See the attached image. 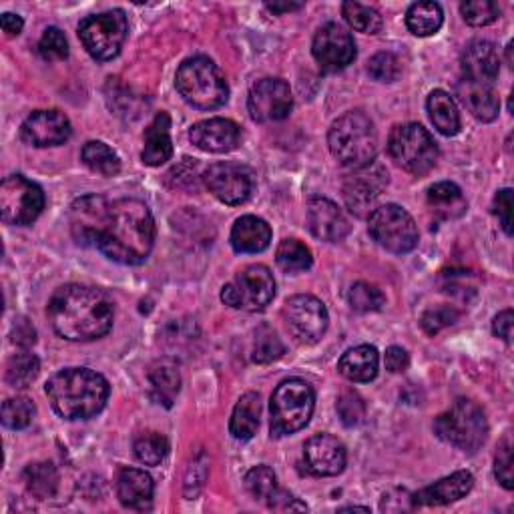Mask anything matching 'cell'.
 <instances>
[{
	"label": "cell",
	"instance_id": "cell-6",
	"mask_svg": "<svg viewBox=\"0 0 514 514\" xmlns=\"http://www.w3.org/2000/svg\"><path fill=\"white\" fill-rule=\"evenodd\" d=\"M316 406L312 386L302 378L284 380L272 394L270 428L272 436L284 438L308 426Z\"/></svg>",
	"mask_w": 514,
	"mask_h": 514
},
{
	"label": "cell",
	"instance_id": "cell-51",
	"mask_svg": "<svg viewBox=\"0 0 514 514\" xmlns=\"http://www.w3.org/2000/svg\"><path fill=\"white\" fill-rule=\"evenodd\" d=\"M494 215L500 221V227L506 235H512V189H500L492 205Z\"/></svg>",
	"mask_w": 514,
	"mask_h": 514
},
{
	"label": "cell",
	"instance_id": "cell-26",
	"mask_svg": "<svg viewBox=\"0 0 514 514\" xmlns=\"http://www.w3.org/2000/svg\"><path fill=\"white\" fill-rule=\"evenodd\" d=\"M272 227L255 215H243L231 229V247L237 253H262L270 247Z\"/></svg>",
	"mask_w": 514,
	"mask_h": 514
},
{
	"label": "cell",
	"instance_id": "cell-21",
	"mask_svg": "<svg viewBox=\"0 0 514 514\" xmlns=\"http://www.w3.org/2000/svg\"><path fill=\"white\" fill-rule=\"evenodd\" d=\"M308 227L314 237L328 243H338L350 233L348 217L326 197H312L308 201Z\"/></svg>",
	"mask_w": 514,
	"mask_h": 514
},
{
	"label": "cell",
	"instance_id": "cell-49",
	"mask_svg": "<svg viewBox=\"0 0 514 514\" xmlns=\"http://www.w3.org/2000/svg\"><path fill=\"white\" fill-rule=\"evenodd\" d=\"M338 414H340V420L344 422V426L354 428V426L362 424V420L366 416V404L360 398V394H356L354 390H346V392H342V396L338 400Z\"/></svg>",
	"mask_w": 514,
	"mask_h": 514
},
{
	"label": "cell",
	"instance_id": "cell-19",
	"mask_svg": "<svg viewBox=\"0 0 514 514\" xmlns=\"http://www.w3.org/2000/svg\"><path fill=\"white\" fill-rule=\"evenodd\" d=\"M71 133L73 129L67 115L55 109L31 113L21 127V139L31 147L41 149L67 143Z\"/></svg>",
	"mask_w": 514,
	"mask_h": 514
},
{
	"label": "cell",
	"instance_id": "cell-27",
	"mask_svg": "<svg viewBox=\"0 0 514 514\" xmlns=\"http://www.w3.org/2000/svg\"><path fill=\"white\" fill-rule=\"evenodd\" d=\"M171 155H173L171 117L165 111H161L155 115V119L145 131V147H143L141 159L149 167H159L167 163Z\"/></svg>",
	"mask_w": 514,
	"mask_h": 514
},
{
	"label": "cell",
	"instance_id": "cell-4",
	"mask_svg": "<svg viewBox=\"0 0 514 514\" xmlns=\"http://www.w3.org/2000/svg\"><path fill=\"white\" fill-rule=\"evenodd\" d=\"M328 145L340 165L360 169L374 163L378 153V133L368 115L350 111L334 121L328 133Z\"/></svg>",
	"mask_w": 514,
	"mask_h": 514
},
{
	"label": "cell",
	"instance_id": "cell-15",
	"mask_svg": "<svg viewBox=\"0 0 514 514\" xmlns=\"http://www.w3.org/2000/svg\"><path fill=\"white\" fill-rule=\"evenodd\" d=\"M294 107L292 89L282 79L257 81L247 97V111L255 123H276L290 115Z\"/></svg>",
	"mask_w": 514,
	"mask_h": 514
},
{
	"label": "cell",
	"instance_id": "cell-40",
	"mask_svg": "<svg viewBox=\"0 0 514 514\" xmlns=\"http://www.w3.org/2000/svg\"><path fill=\"white\" fill-rule=\"evenodd\" d=\"M342 15L354 31L364 33V35H376L384 27V21H382L380 13L376 9L360 5V3H344L342 5Z\"/></svg>",
	"mask_w": 514,
	"mask_h": 514
},
{
	"label": "cell",
	"instance_id": "cell-29",
	"mask_svg": "<svg viewBox=\"0 0 514 514\" xmlns=\"http://www.w3.org/2000/svg\"><path fill=\"white\" fill-rule=\"evenodd\" d=\"M456 95L462 101V105L482 123H490L498 117V97L490 89V85H480V83H470V81H460L456 85Z\"/></svg>",
	"mask_w": 514,
	"mask_h": 514
},
{
	"label": "cell",
	"instance_id": "cell-11",
	"mask_svg": "<svg viewBox=\"0 0 514 514\" xmlns=\"http://www.w3.org/2000/svg\"><path fill=\"white\" fill-rule=\"evenodd\" d=\"M372 239L392 253H408L418 245V227L412 215L400 205L376 207L368 217Z\"/></svg>",
	"mask_w": 514,
	"mask_h": 514
},
{
	"label": "cell",
	"instance_id": "cell-31",
	"mask_svg": "<svg viewBox=\"0 0 514 514\" xmlns=\"http://www.w3.org/2000/svg\"><path fill=\"white\" fill-rule=\"evenodd\" d=\"M262 416V398L257 392H247L239 398L233 408L229 432L235 440H251L253 434L260 428Z\"/></svg>",
	"mask_w": 514,
	"mask_h": 514
},
{
	"label": "cell",
	"instance_id": "cell-25",
	"mask_svg": "<svg viewBox=\"0 0 514 514\" xmlns=\"http://www.w3.org/2000/svg\"><path fill=\"white\" fill-rule=\"evenodd\" d=\"M153 478L139 468H121L117 474V496L125 508L147 510L153 502Z\"/></svg>",
	"mask_w": 514,
	"mask_h": 514
},
{
	"label": "cell",
	"instance_id": "cell-28",
	"mask_svg": "<svg viewBox=\"0 0 514 514\" xmlns=\"http://www.w3.org/2000/svg\"><path fill=\"white\" fill-rule=\"evenodd\" d=\"M380 368V356L374 346L362 344L356 348H350L338 362L340 374L350 382H372L378 376Z\"/></svg>",
	"mask_w": 514,
	"mask_h": 514
},
{
	"label": "cell",
	"instance_id": "cell-33",
	"mask_svg": "<svg viewBox=\"0 0 514 514\" xmlns=\"http://www.w3.org/2000/svg\"><path fill=\"white\" fill-rule=\"evenodd\" d=\"M426 109L432 125L444 137H454L460 131V115H458L456 103L446 91H440V89L432 91L426 101Z\"/></svg>",
	"mask_w": 514,
	"mask_h": 514
},
{
	"label": "cell",
	"instance_id": "cell-47",
	"mask_svg": "<svg viewBox=\"0 0 514 514\" xmlns=\"http://www.w3.org/2000/svg\"><path fill=\"white\" fill-rule=\"evenodd\" d=\"M460 318V312L452 306H434L430 310H426L420 318V326L428 336H436L442 330L454 326Z\"/></svg>",
	"mask_w": 514,
	"mask_h": 514
},
{
	"label": "cell",
	"instance_id": "cell-42",
	"mask_svg": "<svg viewBox=\"0 0 514 514\" xmlns=\"http://www.w3.org/2000/svg\"><path fill=\"white\" fill-rule=\"evenodd\" d=\"M245 488L255 500L268 502L270 496L278 490V478L270 466H253L245 474Z\"/></svg>",
	"mask_w": 514,
	"mask_h": 514
},
{
	"label": "cell",
	"instance_id": "cell-1",
	"mask_svg": "<svg viewBox=\"0 0 514 514\" xmlns=\"http://www.w3.org/2000/svg\"><path fill=\"white\" fill-rule=\"evenodd\" d=\"M47 316L61 338L69 342H93L111 332L115 306L99 288L67 284L53 294Z\"/></svg>",
	"mask_w": 514,
	"mask_h": 514
},
{
	"label": "cell",
	"instance_id": "cell-57",
	"mask_svg": "<svg viewBox=\"0 0 514 514\" xmlns=\"http://www.w3.org/2000/svg\"><path fill=\"white\" fill-rule=\"evenodd\" d=\"M0 25H3V31L9 35V37H19L23 33V19L19 15H13V13H5L3 19H0Z\"/></svg>",
	"mask_w": 514,
	"mask_h": 514
},
{
	"label": "cell",
	"instance_id": "cell-38",
	"mask_svg": "<svg viewBox=\"0 0 514 514\" xmlns=\"http://www.w3.org/2000/svg\"><path fill=\"white\" fill-rule=\"evenodd\" d=\"M284 352H286V346L270 324H262L255 330L253 348H251V360L255 364H272L280 360Z\"/></svg>",
	"mask_w": 514,
	"mask_h": 514
},
{
	"label": "cell",
	"instance_id": "cell-58",
	"mask_svg": "<svg viewBox=\"0 0 514 514\" xmlns=\"http://www.w3.org/2000/svg\"><path fill=\"white\" fill-rule=\"evenodd\" d=\"M304 5L300 3H268L266 9L274 15H284V13H292V11H300Z\"/></svg>",
	"mask_w": 514,
	"mask_h": 514
},
{
	"label": "cell",
	"instance_id": "cell-22",
	"mask_svg": "<svg viewBox=\"0 0 514 514\" xmlns=\"http://www.w3.org/2000/svg\"><path fill=\"white\" fill-rule=\"evenodd\" d=\"M191 143L207 153H229L241 141V129L229 119H207L199 121L189 131Z\"/></svg>",
	"mask_w": 514,
	"mask_h": 514
},
{
	"label": "cell",
	"instance_id": "cell-48",
	"mask_svg": "<svg viewBox=\"0 0 514 514\" xmlns=\"http://www.w3.org/2000/svg\"><path fill=\"white\" fill-rule=\"evenodd\" d=\"M368 73L374 81L380 83H394L402 75V65L396 55L392 53H378L368 63Z\"/></svg>",
	"mask_w": 514,
	"mask_h": 514
},
{
	"label": "cell",
	"instance_id": "cell-18",
	"mask_svg": "<svg viewBox=\"0 0 514 514\" xmlns=\"http://www.w3.org/2000/svg\"><path fill=\"white\" fill-rule=\"evenodd\" d=\"M109 203L103 195H85L73 201L69 211L71 233L83 247H95L101 227L105 223Z\"/></svg>",
	"mask_w": 514,
	"mask_h": 514
},
{
	"label": "cell",
	"instance_id": "cell-3",
	"mask_svg": "<svg viewBox=\"0 0 514 514\" xmlns=\"http://www.w3.org/2000/svg\"><path fill=\"white\" fill-rule=\"evenodd\" d=\"M47 396L55 412L65 420L97 416L109 400V382L89 368H67L47 382Z\"/></svg>",
	"mask_w": 514,
	"mask_h": 514
},
{
	"label": "cell",
	"instance_id": "cell-36",
	"mask_svg": "<svg viewBox=\"0 0 514 514\" xmlns=\"http://www.w3.org/2000/svg\"><path fill=\"white\" fill-rule=\"evenodd\" d=\"M83 163L103 177H115L121 171L119 155L103 141H89L81 151Z\"/></svg>",
	"mask_w": 514,
	"mask_h": 514
},
{
	"label": "cell",
	"instance_id": "cell-50",
	"mask_svg": "<svg viewBox=\"0 0 514 514\" xmlns=\"http://www.w3.org/2000/svg\"><path fill=\"white\" fill-rule=\"evenodd\" d=\"M494 476L506 490H512L514 478H512V442H510V436H504L502 442L498 444V450H496V456H494Z\"/></svg>",
	"mask_w": 514,
	"mask_h": 514
},
{
	"label": "cell",
	"instance_id": "cell-24",
	"mask_svg": "<svg viewBox=\"0 0 514 514\" xmlns=\"http://www.w3.org/2000/svg\"><path fill=\"white\" fill-rule=\"evenodd\" d=\"M474 486V476L468 470H458L432 486L412 494V506H444L464 498Z\"/></svg>",
	"mask_w": 514,
	"mask_h": 514
},
{
	"label": "cell",
	"instance_id": "cell-14",
	"mask_svg": "<svg viewBox=\"0 0 514 514\" xmlns=\"http://www.w3.org/2000/svg\"><path fill=\"white\" fill-rule=\"evenodd\" d=\"M205 187L209 193L225 205L245 203L255 187V179L249 167L233 161H219L205 169Z\"/></svg>",
	"mask_w": 514,
	"mask_h": 514
},
{
	"label": "cell",
	"instance_id": "cell-23",
	"mask_svg": "<svg viewBox=\"0 0 514 514\" xmlns=\"http://www.w3.org/2000/svg\"><path fill=\"white\" fill-rule=\"evenodd\" d=\"M460 67L464 81L490 85L500 71V57L492 43L472 41L466 45L460 57Z\"/></svg>",
	"mask_w": 514,
	"mask_h": 514
},
{
	"label": "cell",
	"instance_id": "cell-41",
	"mask_svg": "<svg viewBox=\"0 0 514 514\" xmlns=\"http://www.w3.org/2000/svg\"><path fill=\"white\" fill-rule=\"evenodd\" d=\"M133 452L139 462H143L147 466H157L165 460V456L169 452V442L159 432H145L135 438Z\"/></svg>",
	"mask_w": 514,
	"mask_h": 514
},
{
	"label": "cell",
	"instance_id": "cell-2",
	"mask_svg": "<svg viewBox=\"0 0 514 514\" xmlns=\"http://www.w3.org/2000/svg\"><path fill=\"white\" fill-rule=\"evenodd\" d=\"M155 243V219L151 209L139 199H117L109 203V211L97 249L121 266H141Z\"/></svg>",
	"mask_w": 514,
	"mask_h": 514
},
{
	"label": "cell",
	"instance_id": "cell-32",
	"mask_svg": "<svg viewBox=\"0 0 514 514\" xmlns=\"http://www.w3.org/2000/svg\"><path fill=\"white\" fill-rule=\"evenodd\" d=\"M426 201L430 211L440 219H458L466 213L468 203L462 195V189L456 183L442 181L428 189Z\"/></svg>",
	"mask_w": 514,
	"mask_h": 514
},
{
	"label": "cell",
	"instance_id": "cell-12",
	"mask_svg": "<svg viewBox=\"0 0 514 514\" xmlns=\"http://www.w3.org/2000/svg\"><path fill=\"white\" fill-rule=\"evenodd\" d=\"M45 209L43 189L23 175H11L0 185V215L9 225H29Z\"/></svg>",
	"mask_w": 514,
	"mask_h": 514
},
{
	"label": "cell",
	"instance_id": "cell-13",
	"mask_svg": "<svg viewBox=\"0 0 514 514\" xmlns=\"http://www.w3.org/2000/svg\"><path fill=\"white\" fill-rule=\"evenodd\" d=\"M282 318L292 338L304 346L318 344L324 338L330 324V316L324 302L306 294L292 296L290 300H286L282 308Z\"/></svg>",
	"mask_w": 514,
	"mask_h": 514
},
{
	"label": "cell",
	"instance_id": "cell-39",
	"mask_svg": "<svg viewBox=\"0 0 514 514\" xmlns=\"http://www.w3.org/2000/svg\"><path fill=\"white\" fill-rule=\"evenodd\" d=\"M41 370V362L31 352H19L15 354L7 364V382L13 388H29Z\"/></svg>",
	"mask_w": 514,
	"mask_h": 514
},
{
	"label": "cell",
	"instance_id": "cell-55",
	"mask_svg": "<svg viewBox=\"0 0 514 514\" xmlns=\"http://www.w3.org/2000/svg\"><path fill=\"white\" fill-rule=\"evenodd\" d=\"M410 366V356L404 348L400 346H392L386 350V368L392 372V374H402L406 372Z\"/></svg>",
	"mask_w": 514,
	"mask_h": 514
},
{
	"label": "cell",
	"instance_id": "cell-56",
	"mask_svg": "<svg viewBox=\"0 0 514 514\" xmlns=\"http://www.w3.org/2000/svg\"><path fill=\"white\" fill-rule=\"evenodd\" d=\"M512 322H514V316H512V310H504L500 312L494 322H492V334L500 340H504L506 344H510L512 340Z\"/></svg>",
	"mask_w": 514,
	"mask_h": 514
},
{
	"label": "cell",
	"instance_id": "cell-7",
	"mask_svg": "<svg viewBox=\"0 0 514 514\" xmlns=\"http://www.w3.org/2000/svg\"><path fill=\"white\" fill-rule=\"evenodd\" d=\"M434 430L438 438L450 446L464 452H476L488 436V422L484 410L476 402L460 398L436 418Z\"/></svg>",
	"mask_w": 514,
	"mask_h": 514
},
{
	"label": "cell",
	"instance_id": "cell-34",
	"mask_svg": "<svg viewBox=\"0 0 514 514\" xmlns=\"http://www.w3.org/2000/svg\"><path fill=\"white\" fill-rule=\"evenodd\" d=\"M23 480L27 490L41 500L53 498L59 490V470L51 462L29 464L23 472Z\"/></svg>",
	"mask_w": 514,
	"mask_h": 514
},
{
	"label": "cell",
	"instance_id": "cell-30",
	"mask_svg": "<svg viewBox=\"0 0 514 514\" xmlns=\"http://www.w3.org/2000/svg\"><path fill=\"white\" fill-rule=\"evenodd\" d=\"M147 376L151 382L153 400L157 404L171 408L175 396L181 390V374H179L177 362L171 358H159L151 364Z\"/></svg>",
	"mask_w": 514,
	"mask_h": 514
},
{
	"label": "cell",
	"instance_id": "cell-9",
	"mask_svg": "<svg viewBox=\"0 0 514 514\" xmlns=\"http://www.w3.org/2000/svg\"><path fill=\"white\" fill-rule=\"evenodd\" d=\"M127 33L129 23L123 11L91 15L79 25V39L95 61L115 59L127 41Z\"/></svg>",
	"mask_w": 514,
	"mask_h": 514
},
{
	"label": "cell",
	"instance_id": "cell-37",
	"mask_svg": "<svg viewBox=\"0 0 514 514\" xmlns=\"http://www.w3.org/2000/svg\"><path fill=\"white\" fill-rule=\"evenodd\" d=\"M276 262L280 266V270H284L286 274H300L312 268L314 257L308 245H304L298 239H284L278 245L276 251Z\"/></svg>",
	"mask_w": 514,
	"mask_h": 514
},
{
	"label": "cell",
	"instance_id": "cell-46",
	"mask_svg": "<svg viewBox=\"0 0 514 514\" xmlns=\"http://www.w3.org/2000/svg\"><path fill=\"white\" fill-rule=\"evenodd\" d=\"M460 13L468 25L486 27L498 19L500 9L490 0H468V3L460 5Z\"/></svg>",
	"mask_w": 514,
	"mask_h": 514
},
{
	"label": "cell",
	"instance_id": "cell-59",
	"mask_svg": "<svg viewBox=\"0 0 514 514\" xmlns=\"http://www.w3.org/2000/svg\"><path fill=\"white\" fill-rule=\"evenodd\" d=\"M342 512H348V510H362V512H370L368 506H346V508H340Z\"/></svg>",
	"mask_w": 514,
	"mask_h": 514
},
{
	"label": "cell",
	"instance_id": "cell-44",
	"mask_svg": "<svg viewBox=\"0 0 514 514\" xmlns=\"http://www.w3.org/2000/svg\"><path fill=\"white\" fill-rule=\"evenodd\" d=\"M35 412H37L35 404L29 398L25 396L9 398L3 404V424L11 430H23L33 422Z\"/></svg>",
	"mask_w": 514,
	"mask_h": 514
},
{
	"label": "cell",
	"instance_id": "cell-43",
	"mask_svg": "<svg viewBox=\"0 0 514 514\" xmlns=\"http://www.w3.org/2000/svg\"><path fill=\"white\" fill-rule=\"evenodd\" d=\"M348 302L356 312L370 314V312L382 310V306L386 304V296L382 294V290L378 286L368 284V282H358L350 288Z\"/></svg>",
	"mask_w": 514,
	"mask_h": 514
},
{
	"label": "cell",
	"instance_id": "cell-5",
	"mask_svg": "<svg viewBox=\"0 0 514 514\" xmlns=\"http://www.w3.org/2000/svg\"><path fill=\"white\" fill-rule=\"evenodd\" d=\"M175 87L183 101L199 111L219 109L229 99L225 75L207 57H191L183 61L175 75Z\"/></svg>",
	"mask_w": 514,
	"mask_h": 514
},
{
	"label": "cell",
	"instance_id": "cell-45",
	"mask_svg": "<svg viewBox=\"0 0 514 514\" xmlns=\"http://www.w3.org/2000/svg\"><path fill=\"white\" fill-rule=\"evenodd\" d=\"M37 51L41 55L43 61L47 63H55V61H65L69 57V43H67V37L61 29L57 27H51L43 33L39 45H37Z\"/></svg>",
	"mask_w": 514,
	"mask_h": 514
},
{
	"label": "cell",
	"instance_id": "cell-10",
	"mask_svg": "<svg viewBox=\"0 0 514 514\" xmlns=\"http://www.w3.org/2000/svg\"><path fill=\"white\" fill-rule=\"evenodd\" d=\"M276 296V280L270 268L255 264L237 274V278L223 286L221 302L233 310L262 312Z\"/></svg>",
	"mask_w": 514,
	"mask_h": 514
},
{
	"label": "cell",
	"instance_id": "cell-35",
	"mask_svg": "<svg viewBox=\"0 0 514 514\" xmlns=\"http://www.w3.org/2000/svg\"><path fill=\"white\" fill-rule=\"evenodd\" d=\"M444 13L438 3H414L406 13V27L416 37H432L440 31Z\"/></svg>",
	"mask_w": 514,
	"mask_h": 514
},
{
	"label": "cell",
	"instance_id": "cell-16",
	"mask_svg": "<svg viewBox=\"0 0 514 514\" xmlns=\"http://www.w3.org/2000/svg\"><path fill=\"white\" fill-rule=\"evenodd\" d=\"M312 55L322 71L338 73L354 63L356 43L344 27L328 23L316 33L312 43Z\"/></svg>",
	"mask_w": 514,
	"mask_h": 514
},
{
	"label": "cell",
	"instance_id": "cell-20",
	"mask_svg": "<svg viewBox=\"0 0 514 514\" xmlns=\"http://www.w3.org/2000/svg\"><path fill=\"white\" fill-rule=\"evenodd\" d=\"M304 460L308 472L314 476H338L346 468V446L330 436V434H316L304 446Z\"/></svg>",
	"mask_w": 514,
	"mask_h": 514
},
{
	"label": "cell",
	"instance_id": "cell-52",
	"mask_svg": "<svg viewBox=\"0 0 514 514\" xmlns=\"http://www.w3.org/2000/svg\"><path fill=\"white\" fill-rule=\"evenodd\" d=\"M268 506L274 508V510H280V512H288V510H308V506L304 502H300L294 494H290L288 490H282L278 488L270 500H268Z\"/></svg>",
	"mask_w": 514,
	"mask_h": 514
},
{
	"label": "cell",
	"instance_id": "cell-54",
	"mask_svg": "<svg viewBox=\"0 0 514 514\" xmlns=\"http://www.w3.org/2000/svg\"><path fill=\"white\" fill-rule=\"evenodd\" d=\"M412 506V494H408L406 490H392L388 494H384L382 500V510L384 512H400V510H410Z\"/></svg>",
	"mask_w": 514,
	"mask_h": 514
},
{
	"label": "cell",
	"instance_id": "cell-53",
	"mask_svg": "<svg viewBox=\"0 0 514 514\" xmlns=\"http://www.w3.org/2000/svg\"><path fill=\"white\" fill-rule=\"evenodd\" d=\"M11 336H13V342L17 346H21V348H29V346H33L37 342V332H35V328L31 326V322L27 318L15 320Z\"/></svg>",
	"mask_w": 514,
	"mask_h": 514
},
{
	"label": "cell",
	"instance_id": "cell-17",
	"mask_svg": "<svg viewBox=\"0 0 514 514\" xmlns=\"http://www.w3.org/2000/svg\"><path fill=\"white\" fill-rule=\"evenodd\" d=\"M388 185V171L382 165L370 163L348 175L344 183V201L352 213L358 217L372 213L374 203L382 189Z\"/></svg>",
	"mask_w": 514,
	"mask_h": 514
},
{
	"label": "cell",
	"instance_id": "cell-8",
	"mask_svg": "<svg viewBox=\"0 0 514 514\" xmlns=\"http://www.w3.org/2000/svg\"><path fill=\"white\" fill-rule=\"evenodd\" d=\"M388 153L398 167L412 175H426L438 161V145L418 123H404L392 129Z\"/></svg>",
	"mask_w": 514,
	"mask_h": 514
}]
</instances>
